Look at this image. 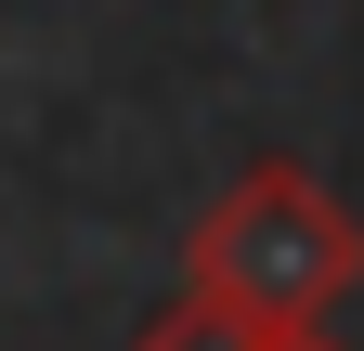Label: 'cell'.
<instances>
[{
	"label": "cell",
	"instance_id": "obj_2",
	"mask_svg": "<svg viewBox=\"0 0 364 351\" xmlns=\"http://www.w3.org/2000/svg\"><path fill=\"white\" fill-rule=\"evenodd\" d=\"M130 351H299V338H287V325H260V313H235V299H208V286H182Z\"/></svg>",
	"mask_w": 364,
	"mask_h": 351
},
{
	"label": "cell",
	"instance_id": "obj_1",
	"mask_svg": "<svg viewBox=\"0 0 364 351\" xmlns=\"http://www.w3.org/2000/svg\"><path fill=\"white\" fill-rule=\"evenodd\" d=\"M182 286L235 299V313L287 325V338H326V313L364 286V222L312 183L299 156H260V169H235V183L196 208V234H182Z\"/></svg>",
	"mask_w": 364,
	"mask_h": 351
},
{
	"label": "cell",
	"instance_id": "obj_3",
	"mask_svg": "<svg viewBox=\"0 0 364 351\" xmlns=\"http://www.w3.org/2000/svg\"><path fill=\"white\" fill-rule=\"evenodd\" d=\"M299 351H338V338H299Z\"/></svg>",
	"mask_w": 364,
	"mask_h": 351
}]
</instances>
